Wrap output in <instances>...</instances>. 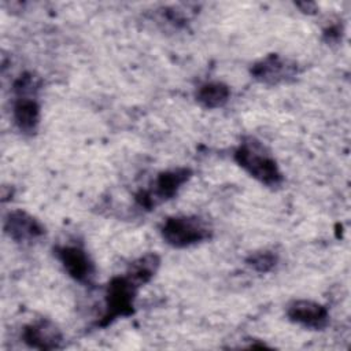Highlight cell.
I'll return each mask as SVG.
<instances>
[{"instance_id":"cell-9","label":"cell","mask_w":351,"mask_h":351,"mask_svg":"<svg viewBox=\"0 0 351 351\" xmlns=\"http://www.w3.org/2000/svg\"><path fill=\"white\" fill-rule=\"evenodd\" d=\"M21 337L27 347L36 350L49 351L63 347V335L49 319H38L27 324L22 329Z\"/></svg>"},{"instance_id":"cell-6","label":"cell","mask_w":351,"mask_h":351,"mask_svg":"<svg viewBox=\"0 0 351 351\" xmlns=\"http://www.w3.org/2000/svg\"><path fill=\"white\" fill-rule=\"evenodd\" d=\"M251 75L266 85H278L293 80L298 74V63L278 53H269L255 62L250 70Z\"/></svg>"},{"instance_id":"cell-11","label":"cell","mask_w":351,"mask_h":351,"mask_svg":"<svg viewBox=\"0 0 351 351\" xmlns=\"http://www.w3.org/2000/svg\"><path fill=\"white\" fill-rule=\"evenodd\" d=\"M230 97V88L219 81H211L200 85L195 92L196 101L207 108L215 110L223 107Z\"/></svg>"},{"instance_id":"cell-14","label":"cell","mask_w":351,"mask_h":351,"mask_svg":"<svg viewBox=\"0 0 351 351\" xmlns=\"http://www.w3.org/2000/svg\"><path fill=\"white\" fill-rule=\"evenodd\" d=\"M341 36H343V27L339 23L330 25L324 30V40L328 44H337L339 41H341Z\"/></svg>"},{"instance_id":"cell-12","label":"cell","mask_w":351,"mask_h":351,"mask_svg":"<svg viewBox=\"0 0 351 351\" xmlns=\"http://www.w3.org/2000/svg\"><path fill=\"white\" fill-rule=\"evenodd\" d=\"M160 266V256L155 252L145 254L130 263L126 273L130 274L140 285H145L152 280Z\"/></svg>"},{"instance_id":"cell-10","label":"cell","mask_w":351,"mask_h":351,"mask_svg":"<svg viewBox=\"0 0 351 351\" xmlns=\"http://www.w3.org/2000/svg\"><path fill=\"white\" fill-rule=\"evenodd\" d=\"M12 119L21 133L33 136L40 125V104L36 96H15Z\"/></svg>"},{"instance_id":"cell-3","label":"cell","mask_w":351,"mask_h":351,"mask_svg":"<svg viewBox=\"0 0 351 351\" xmlns=\"http://www.w3.org/2000/svg\"><path fill=\"white\" fill-rule=\"evenodd\" d=\"M162 239L174 248H186L211 239L213 229L197 215H174L166 218L160 228Z\"/></svg>"},{"instance_id":"cell-2","label":"cell","mask_w":351,"mask_h":351,"mask_svg":"<svg viewBox=\"0 0 351 351\" xmlns=\"http://www.w3.org/2000/svg\"><path fill=\"white\" fill-rule=\"evenodd\" d=\"M140 285L130 274L125 273L121 276H114L104 292V313L97 321V326L106 328L117 318L130 317L136 311V298L138 293Z\"/></svg>"},{"instance_id":"cell-4","label":"cell","mask_w":351,"mask_h":351,"mask_svg":"<svg viewBox=\"0 0 351 351\" xmlns=\"http://www.w3.org/2000/svg\"><path fill=\"white\" fill-rule=\"evenodd\" d=\"M191 177L192 170L189 167H174L160 171L151 188L138 191L134 195V200L141 208L152 210L159 203L173 199Z\"/></svg>"},{"instance_id":"cell-15","label":"cell","mask_w":351,"mask_h":351,"mask_svg":"<svg viewBox=\"0 0 351 351\" xmlns=\"http://www.w3.org/2000/svg\"><path fill=\"white\" fill-rule=\"evenodd\" d=\"M296 5L306 14H314L317 11V4L315 3H307V1H303V3H296Z\"/></svg>"},{"instance_id":"cell-5","label":"cell","mask_w":351,"mask_h":351,"mask_svg":"<svg viewBox=\"0 0 351 351\" xmlns=\"http://www.w3.org/2000/svg\"><path fill=\"white\" fill-rule=\"evenodd\" d=\"M55 256L62 263L67 274L80 284L90 285L96 276V267L88 252L80 245H56Z\"/></svg>"},{"instance_id":"cell-13","label":"cell","mask_w":351,"mask_h":351,"mask_svg":"<svg viewBox=\"0 0 351 351\" xmlns=\"http://www.w3.org/2000/svg\"><path fill=\"white\" fill-rule=\"evenodd\" d=\"M277 261H278V256L273 251H267V250L251 252L245 258V263L258 273H269L270 270L274 269V266L277 265Z\"/></svg>"},{"instance_id":"cell-8","label":"cell","mask_w":351,"mask_h":351,"mask_svg":"<svg viewBox=\"0 0 351 351\" xmlns=\"http://www.w3.org/2000/svg\"><path fill=\"white\" fill-rule=\"evenodd\" d=\"M287 317L291 322L310 330H324L329 325L328 308L314 300H293L287 308Z\"/></svg>"},{"instance_id":"cell-1","label":"cell","mask_w":351,"mask_h":351,"mask_svg":"<svg viewBox=\"0 0 351 351\" xmlns=\"http://www.w3.org/2000/svg\"><path fill=\"white\" fill-rule=\"evenodd\" d=\"M233 159L252 178L269 188L280 186L284 181L276 159L255 137H244L234 149Z\"/></svg>"},{"instance_id":"cell-7","label":"cell","mask_w":351,"mask_h":351,"mask_svg":"<svg viewBox=\"0 0 351 351\" xmlns=\"http://www.w3.org/2000/svg\"><path fill=\"white\" fill-rule=\"evenodd\" d=\"M4 233L18 244H33L45 234V226L23 210H12L4 217Z\"/></svg>"}]
</instances>
